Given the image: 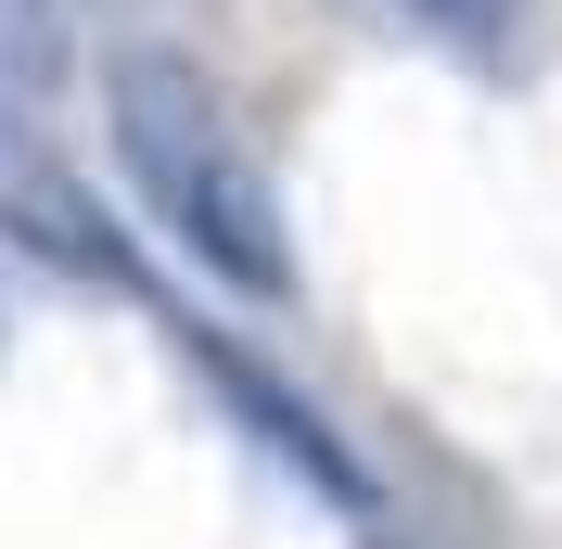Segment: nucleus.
Returning <instances> with one entry per match:
<instances>
[{"label":"nucleus","mask_w":562,"mask_h":549,"mask_svg":"<svg viewBox=\"0 0 562 549\" xmlns=\"http://www.w3.org/2000/svg\"><path fill=\"white\" fill-rule=\"evenodd\" d=\"M103 128H115L128 192L154 205V231H167L192 269H217L231 294H256V307H294V231H281V192H269V167H256L231 90H217L192 52L128 38V52L103 65Z\"/></svg>","instance_id":"1"},{"label":"nucleus","mask_w":562,"mask_h":549,"mask_svg":"<svg viewBox=\"0 0 562 549\" xmlns=\"http://www.w3.org/2000/svg\"><path fill=\"white\" fill-rule=\"evenodd\" d=\"M409 26H435V38H460V52H498V38L525 26V0H396Z\"/></svg>","instance_id":"2"},{"label":"nucleus","mask_w":562,"mask_h":549,"mask_svg":"<svg viewBox=\"0 0 562 549\" xmlns=\"http://www.w3.org/2000/svg\"><path fill=\"white\" fill-rule=\"evenodd\" d=\"M0 128H13V90H0Z\"/></svg>","instance_id":"3"}]
</instances>
